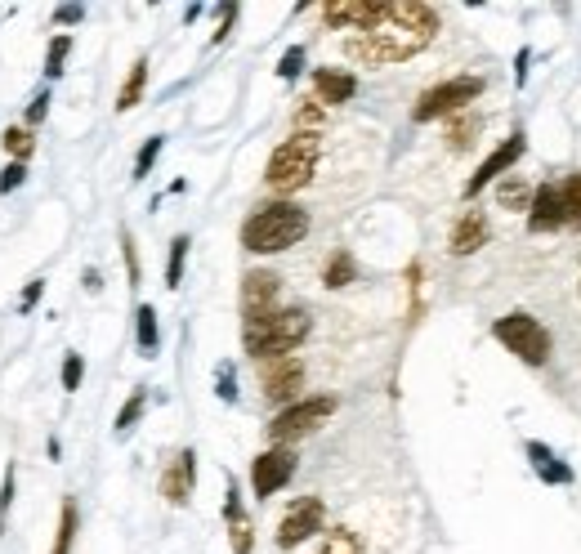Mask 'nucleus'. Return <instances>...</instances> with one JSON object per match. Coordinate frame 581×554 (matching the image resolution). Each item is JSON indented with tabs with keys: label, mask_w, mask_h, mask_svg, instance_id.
Instances as JSON below:
<instances>
[{
	"label": "nucleus",
	"mask_w": 581,
	"mask_h": 554,
	"mask_svg": "<svg viewBox=\"0 0 581 554\" xmlns=\"http://www.w3.org/2000/svg\"><path fill=\"white\" fill-rule=\"evenodd\" d=\"M438 32V9L425 0H385V14L376 27L349 36L345 54L363 68H389V63H403L412 54H421Z\"/></svg>",
	"instance_id": "nucleus-1"
},
{
	"label": "nucleus",
	"mask_w": 581,
	"mask_h": 554,
	"mask_svg": "<svg viewBox=\"0 0 581 554\" xmlns=\"http://www.w3.org/2000/svg\"><path fill=\"white\" fill-rule=\"evenodd\" d=\"M309 237V210L295 202H269L242 224V246L251 255H282Z\"/></svg>",
	"instance_id": "nucleus-2"
},
{
	"label": "nucleus",
	"mask_w": 581,
	"mask_h": 554,
	"mask_svg": "<svg viewBox=\"0 0 581 554\" xmlns=\"http://www.w3.org/2000/svg\"><path fill=\"white\" fill-rule=\"evenodd\" d=\"M309 331H313L309 309H300V304H295V309H278V313H269V318L242 322V349L251 353L255 362L282 358V353L300 349L304 340H309Z\"/></svg>",
	"instance_id": "nucleus-3"
},
{
	"label": "nucleus",
	"mask_w": 581,
	"mask_h": 554,
	"mask_svg": "<svg viewBox=\"0 0 581 554\" xmlns=\"http://www.w3.org/2000/svg\"><path fill=\"white\" fill-rule=\"evenodd\" d=\"M318 152H322L318 135H300V130H295L291 139H282L278 148H273L269 170H264V184H269L278 197L300 193V188L313 179V170H318Z\"/></svg>",
	"instance_id": "nucleus-4"
},
{
	"label": "nucleus",
	"mask_w": 581,
	"mask_h": 554,
	"mask_svg": "<svg viewBox=\"0 0 581 554\" xmlns=\"http://www.w3.org/2000/svg\"><path fill=\"white\" fill-rule=\"evenodd\" d=\"M331 416H336V398L331 394L300 398V403L282 407V412L269 420V438H273V447H291L295 438H309L313 429H322Z\"/></svg>",
	"instance_id": "nucleus-5"
},
{
	"label": "nucleus",
	"mask_w": 581,
	"mask_h": 554,
	"mask_svg": "<svg viewBox=\"0 0 581 554\" xmlns=\"http://www.w3.org/2000/svg\"><path fill=\"white\" fill-rule=\"evenodd\" d=\"M492 336H497L519 362H528V367H546L550 362V331L541 327L532 313H506V318L492 327Z\"/></svg>",
	"instance_id": "nucleus-6"
},
{
	"label": "nucleus",
	"mask_w": 581,
	"mask_h": 554,
	"mask_svg": "<svg viewBox=\"0 0 581 554\" xmlns=\"http://www.w3.org/2000/svg\"><path fill=\"white\" fill-rule=\"evenodd\" d=\"M483 94V76H452V81L434 85L416 99L412 117L416 121H438V117H452V112H465L474 99Z\"/></svg>",
	"instance_id": "nucleus-7"
},
{
	"label": "nucleus",
	"mask_w": 581,
	"mask_h": 554,
	"mask_svg": "<svg viewBox=\"0 0 581 554\" xmlns=\"http://www.w3.org/2000/svg\"><path fill=\"white\" fill-rule=\"evenodd\" d=\"M260 389L269 403H300V389H304V362L295 353H282V358H264L260 362Z\"/></svg>",
	"instance_id": "nucleus-8"
},
{
	"label": "nucleus",
	"mask_w": 581,
	"mask_h": 554,
	"mask_svg": "<svg viewBox=\"0 0 581 554\" xmlns=\"http://www.w3.org/2000/svg\"><path fill=\"white\" fill-rule=\"evenodd\" d=\"M295 470H300V456L291 452V447H269V452H260L251 461V492L260 496H278L282 487L295 479Z\"/></svg>",
	"instance_id": "nucleus-9"
},
{
	"label": "nucleus",
	"mask_w": 581,
	"mask_h": 554,
	"mask_svg": "<svg viewBox=\"0 0 581 554\" xmlns=\"http://www.w3.org/2000/svg\"><path fill=\"white\" fill-rule=\"evenodd\" d=\"M322 523H327V505H322L318 496H300V501H291V510L282 514V523H278V546L282 550L304 546L309 537L322 532Z\"/></svg>",
	"instance_id": "nucleus-10"
},
{
	"label": "nucleus",
	"mask_w": 581,
	"mask_h": 554,
	"mask_svg": "<svg viewBox=\"0 0 581 554\" xmlns=\"http://www.w3.org/2000/svg\"><path fill=\"white\" fill-rule=\"evenodd\" d=\"M278 300H282V277L273 269H251L242 277V322L278 313Z\"/></svg>",
	"instance_id": "nucleus-11"
},
{
	"label": "nucleus",
	"mask_w": 581,
	"mask_h": 554,
	"mask_svg": "<svg viewBox=\"0 0 581 554\" xmlns=\"http://www.w3.org/2000/svg\"><path fill=\"white\" fill-rule=\"evenodd\" d=\"M380 14H385V0H327L322 5V18H327V27H336V32H367V27L380 23Z\"/></svg>",
	"instance_id": "nucleus-12"
},
{
	"label": "nucleus",
	"mask_w": 581,
	"mask_h": 554,
	"mask_svg": "<svg viewBox=\"0 0 581 554\" xmlns=\"http://www.w3.org/2000/svg\"><path fill=\"white\" fill-rule=\"evenodd\" d=\"M523 148H528V139H523V130H514V135H510L506 143H501V148L492 152V157L483 161V166L470 175V184H465V197H479L483 188L492 184V179H501V175H506V170L514 166V161L523 157Z\"/></svg>",
	"instance_id": "nucleus-13"
},
{
	"label": "nucleus",
	"mask_w": 581,
	"mask_h": 554,
	"mask_svg": "<svg viewBox=\"0 0 581 554\" xmlns=\"http://www.w3.org/2000/svg\"><path fill=\"white\" fill-rule=\"evenodd\" d=\"M568 224V210H564V184H541L532 193L528 206V228L532 233H555V228Z\"/></svg>",
	"instance_id": "nucleus-14"
},
{
	"label": "nucleus",
	"mask_w": 581,
	"mask_h": 554,
	"mask_svg": "<svg viewBox=\"0 0 581 554\" xmlns=\"http://www.w3.org/2000/svg\"><path fill=\"white\" fill-rule=\"evenodd\" d=\"M193 483H197V452L184 447V452H175V461L161 470V496H166L170 505H188L193 501Z\"/></svg>",
	"instance_id": "nucleus-15"
},
{
	"label": "nucleus",
	"mask_w": 581,
	"mask_h": 554,
	"mask_svg": "<svg viewBox=\"0 0 581 554\" xmlns=\"http://www.w3.org/2000/svg\"><path fill=\"white\" fill-rule=\"evenodd\" d=\"M313 90H318L322 108H336V103H349L358 94L354 72H340V68H318L313 72Z\"/></svg>",
	"instance_id": "nucleus-16"
},
{
	"label": "nucleus",
	"mask_w": 581,
	"mask_h": 554,
	"mask_svg": "<svg viewBox=\"0 0 581 554\" xmlns=\"http://www.w3.org/2000/svg\"><path fill=\"white\" fill-rule=\"evenodd\" d=\"M483 242H488V215L470 206L461 219H456V228H452V246H447V251H452V255H474Z\"/></svg>",
	"instance_id": "nucleus-17"
},
{
	"label": "nucleus",
	"mask_w": 581,
	"mask_h": 554,
	"mask_svg": "<svg viewBox=\"0 0 581 554\" xmlns=\"http://www.w3.org/2000/svg\"><path fill=\"white\" fill-rule=\"evenodd\" d=\"M135 340H139V353H144V358H157L161 331H157V309H152V304H139L135 309Z\"/></svg>",
	"instance_id": "nucleus-18"
},
{
	"label": "nucleus",
	"mask_w": 581,
	"mask_h": 554,
	"mask_svg": "<svg viewBox=\"0 0 581 554\" xmlns=\"http://www.w3.org/2000/svg\"><path fill=\"white\" fill-rule=\"evenodd\" d=\"M144 90H148V59H144V54H139V59H135V68H130V76H126V85H121V94H117V112L139 108Z\"/></svg>",
	"instance_id": "nucleus-19"
},
{
	"label": "nucleus",
	"mask_w": 581,
	"mask_h": 554,
	"mask_svg": "<svg viewBox=\"0 0 581 554\" xmlns=\"http://www.w3.org/2000/svg\"><path fill=\"white\" fill-rule=\"evenodd\" d=\"M528 456H532V465H537V474L546 483H573V470H568V465H559L555 452H550L546 443H528Z\"/></svg>",
	"instance_id": "nucleus-20"
},
{
	"label": "nucleus",
	"mask_w": 581,
	"mask_h": 554,
	"mask_svg": "<svg viewBox=\"0 0 581 554\" xmlns=\"http://www.w3.org/2000/svg\"><path fill=\"white\" fill-rule=\"evenodd\" d=\"M76 528H81V510H76V501L68 496V501H63V510H59V532H54V550L50 554H72Z\"/></svg>",
	"instance_id": "nucleus-21"
},
{
	"label": "nucleus",
	"mask_w": 581,
	"mask_h": 554,
	"mask_svg": "<svg viewBox=\"0 0 581 554\" xmlns=\"http://www.w3.org/2000/svg\"><path fill=\"white\" fill-rule=\"evenodd\" d=\"M358 277V264H354V255L349 251H336L327 260V269H322V286H327V291H340V286H349Z\"/></svg>",
	"instance_id": "nucleus-22"
},
{
	"label": "nucleus",
	"mask_w": 581,
	"mask_h": 554,
	"mask_svg": "<svg viewBox=\"0 0 581 554\" xmlns=\"http://www.w3.org/2000/svg\"><path fill=\"white\" fill-rule=\"evenodd\" d=\"M0 148H5L9 161H18V166H23V161L36 152V135L27 126H9L5 135H0Z\"/></svg>",
	"instance_id": "nucleus-23"
},
{
	"label": "nucleus",
	"mask_w": 581,
	"mask_h": 554,
	"mask_svg": "<svg viewBox=\"0 0 581 554\" xmlns=\"http://www.w3.org/2000/svg\"><path fill=\"white\" fill-rule=\"evenodd\" d=\"M144 407H148V389L139 385V389H130V398H126V407L117 412V434H130V429L139 425V416H144Z\"/></svg>",
	"instance_id": "nucleus-24"
},
{
	"label": "nucleus",
	"mask_w": 581,
	"mask_h": 554,
	"mask_svg": "<svg viewBox=\"0 0 581 554\" xmlns=\"http://www.w3.org/2000/svg\"><path fill=\"white\" fill-rule=\"evenodd\" d=\"M497 206H501V210H528V206H532L528 179H506V184L497 188Z\"/></svg>",
	"instance_id": "nucleus-25"
},
{
	"label": "nucleus",
	"mask_w": 581,
	"mask_h": 554,
	"mask_svg": "<svg viewBox=\"0 0 581 554\" xmlns=\"http://www.w3.org/2000/svg\"><path fill=\"white\" fill-rule=\"evenodd\" d=\"M188 246H193V242H188V233H179V237H175V242H170V260H166V286H170V291H175V286H179V282H184V264H188Z\"/></svg>",
	"instance_id": "nucleus-26"
},
{
	"label": "nucleus",
	"mask_w": 581,
	"mask_h": 554,
	"mask_svg": "<svg viewBox=\"0 0 581 554\" xmlns=\"http://www.w3.org/2000/svg\"><path fill=\"white\" fill-rule=\"evenodd\" d=\"M161 148H166V139H161V135L144 139V148H139V157H135V175H130V179H135V184H139V179H148V175H152V166H157Z\"/></svg>",
	"instance_id": "nucleus-27"
},
{
	"label": "nucleus",
	"mask_w": 581,
	"mask_h": 554,
	"mask_svg": "<svg viewBox=\"0 0 581 554\" xmlns=\"http://www.w3.org/2000/svg\"><path fill=\"white\" fill-rule=\"evenodd\" d=\"M68 54H72V36H54L50 54H45V76H50V81H59V76H63V63H68Z\"/></svg>",
	"instance_id": "nucleus-28"
},
{
	"label": "nucleus",
	"mask_w": 581,
	"mask_h": 554,
	"mask_svg": "<svg viewBox=\"0 0 581 554\" xmlns=\"http://www.w3.org/2000/svg\"><path fill=\"white\" fill-rule=\"evenodd\" d=\"M318 554H363V546H358V537L349 528H336V532H327Z\"/></svg>",
	"instance_id": "nucleus-29"
},
{
	"label": "nucleus",
	"mask_w": 581,
	"mask_h": 554,
	"mask_svg": "<svg viewBox=\"0 0 581 554\" xmlns=\"http://www.w3.org/2000/svg\"><path fill=\"white\" fill-rule=\"evenodd\" d=\"M228 546H233V554H251V550H255V528H251V519L228 523Z\"/></svg>",
	"instance_id": "nucleus-30"
},
{
	"label": "nucleus",
	"mask_w": 581,
	"mask_h": 554,
	"mask_svg": "<svg viewBox=\"0 0 581 554\" xmlns=\"http://www.w3.org/2000/svg\"><path fill=\"white\" fill-rule=\"evenodd\" d=\"M474 135H479V117H461V121H452V130H447V139H452L456 152L470 148Z\"/></svg>",
	"instance_id": "nucleus-31"
},
{
	"label": "nucleus",
	"mask_w": 581,
	"mask_h": 554,
	"mask_svg": "<svg viewBox=\"0 0 581 554\" xmlns=\"http://www.w3.org/2000/svg\"><path fill=\"white\" fill-rule=\"evenodd\" d=\"M215 394H219V403H237V376H233V362H219V371H215Z\"/></svg>",
	"instance_id": "nucleus-32"
},
{
	"label": "nucleus",
	"mask_w": 581,
	"mask_h": 554,
	"mask_svg": "<svg viewBox=\"0 0 581 554\" xmlns=\"http://www.w3.org/2000/svg\"><path fill=\"white\" fill-rule=\"evenodd\" d=\"M564 210H568V224L581 228V175L564 179Z\"/></svg>",
	"instance_id": "nucleus-33"
},
{
	"label": "nucleus",
	"mask_w": 581,
	"mask_h": 554,
	"mask_svg": "<svg viewBox=\"0 0 581 554\" xmlns=\"http://www.w3.org/2000/svg\"><path fill=\"white\" fill-rule=\"evenodd\" d=\"M300 72H304V45H291L278 63V76L282 81H300Z\"/></svg>",
	"instance_id": "nucleus-34"
},
{
	"label": "nucleus",
	"mask_w": 581,
	"mask_h": 554,
	"mask_svg": "<svg viewBox=\"0 0 581 554\" xmlns=\"http://www.w3.org/2000/svg\"><path fill=\"white\" fill-rule=\"evenodd\" d=\"M121 251H126V277H130V286H139L144 269H139V251H135V237H130V228H121Z\"/></svg>",
	"instance_id": "nucleus-35"
},
{
	"label": "nucleus",
	"mask_w": 581,
	"mask_h": 554,
	"mask_svg": "<svg viewBox=\"0 0 581 554\" xmlns=\"http://www.w3.org/2000/svg\"><path fill=\"white\" fill-rule=\"evenodd\" d=\"M81 376H85V358L81 353H68V358H63V389L76 394V389H81Z\"/></svg>",
	"instance_id": "nucleus-36"
},
{
	"label": "nucleus",
	"mask_w": 581,
	"mask_h": 554,
	"mask_svg": "<svg viewBox=\"0 0 581 554\" xmlns=\"http://www.w3.org/2000/svg\"><path fill=\"white\" fill-rule=\"evenodd\" d=\"M14 492H18V474H14V465H5V483H0V532H5V514L14 505Z\"/></svg>",
	"instance_id": "nucleus-37"
},
{
	"label": "nucleus",
	"mask_w": 581,
	"mask_h": 554,
	"mask_svg": "<svg viewBox=\"0 0 581 554\" xmlns=\"http://www.w3.org/2000/svg\"><path fill=\"white\" fill-rule=\"evenodd\" d=\"M50 103H54V99H50V90H41L32 103H27V130H32V126H41V121L50 117Z\"/></svg>",
	"instance_id": "nucleus-38"
},
{
	"label": "nucleus",
	"mask_w": 581,
	"mask_h": 554,
	"mask_svg": "<svg viewBox=\"0 0 581 554\" xmlns=\"http://www.w3.org/2000/svg\"><path fill=\"white\" fill-rule=\"evenodd\" d=\"M27 184V166H18V161H9L5 170H0V193H14V188Z\"/></svg>",
	"instance_id": "nucleus-39"
},
{
	"label": "nucleus",
	"mask_w": 581,
	"mask_h": 554,
	"mask_svg": "<svg viewBox=\"0 0 581 554\" xmlns=\"http://www.w3.org/2000/svg\"><path fill=\"white\" fill-rule=\"evenodd\" d=\"M41 291H45V282H41V277H32V282L23 286V300H18V313H32L36 304H41Z\"/></svg>",
	"instance_id": "nucleus-40"
},
{
	"label": "nucleus",
	"mask_w": 581,
	"mask_h": 554,
	"mask_svg": "<svg viewBox=\"0 0 581 554\" xmlns=\"http://www.w3.org/2000/svg\"><path fill=\"white\" fill-rule=\"evenodd\" d=\"M54 23H59V27L85 23V5H59V9H54Z\"/></svg>",
	"instance_id": "nucleus-41"
},
{
	"label": "nucleus",
	"mask_w": 581,
	"mask_h": 554,
	"mask_svg": "<svg viewBox=\"0 0 581 554\" xmlns=\"http://www.w3.org/2000/svg\"><path fill=\"white\" fill-rule=\"evenodd\" d=\"M528 63H532V54L528 50H519V59H514V81H528Z\"/></svg>",
	"instance_id": "nucleus-42"
},
{
	"label": "nucleus",
	"mask_w": 581,
	"mask_h": 554,
	"mask_svg": "<svg viewBox=\"0 0 581 554\" xmlns=\"http://www.w3.org/2000/svg\"><path fill=\"white\" fill-rule=\"evenodd\" d=\"M99 269H85V291H99Z\"/></svg>",
	"instance_id": "nucleus-43"
}]
</instances>
